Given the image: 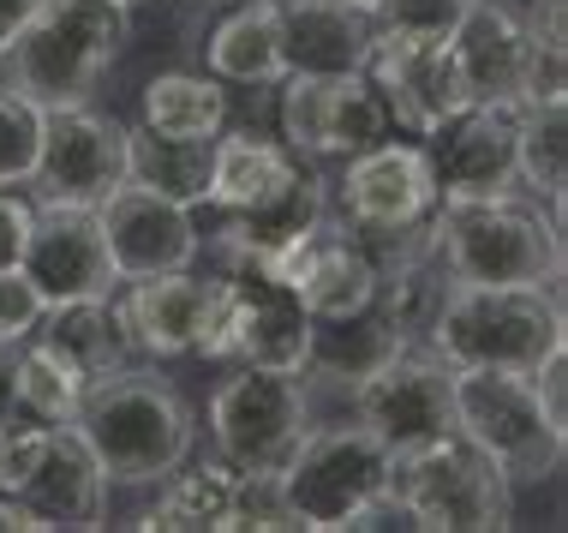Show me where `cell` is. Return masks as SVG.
I'll return each mask as SVG.
<instances>
[{
  "mask_svg": "<svg viewBox=\"0 0 568 533\" xmlns=\"http://www.w3.org/2000/svg\"><path fill=\"white\" fill-rule=\"evenodd\" d=\"M329 217H335L329 180L300 162V174L275 198H264V204H252V210H234V217L216 222L222 276H252V282H282L287 288L300 252L324 234Z\"/></svg>",
  "mask_w": 568,
  "mask_h": 533,
  "instance_id": "30bf717a",
  "label": "cell"
},
{
  "mask_svg": "<svg viewBox=\"0 0 568 533\" xmlns=\"http://www.w3.org/2000/svg\"><path fill=\"white\" fill-rule=\"evenodd\" d=\"M455 72L473 102H520V67H527V19L503 0H473V12L449 37Z\"/></svg>",
  "mask_w": 568,
  "mask_h": 533,
  "instance_id": "ac0fdd59",
  "label": "cell"
},
{
  "mask_svg": "<svg viewBox=\"0 0 568 533\" xmlns=\"http://www.w3.org/2000/svg\"><path fill=\"white\" fill-rule=\"evenodd\" d=\"M515 174L527 198H539L562 217V187H568V102H520L515 127Z\"/></svg>",
  "mask_w": 568,
  "mask_h": 533,
  "instance_id": "4dcf8cb0",
  "label": "cell"
},
{
  "mask_svg": "<svg viewBox=\"0 0 568 533\" xmlns=\"http://www.w3.org/2000/svg\"><path fill=\"white\" fill-rule=\"evenodd\" d=\"M126 37V0H37L24 30L7 42L0 67H7V84L37 109H67V102H90V90L120 60Z\"/></svg>",
  "mask_w": 568,
  "mask_h": 533,
  "instance_id": "3957f363",
  "label": "cell"
},
{
  "mask_svg": "<svg viewBox=\"0 0 568 533\" xmlns=\"http://www.w3.org/2000/svg\"><path fill=\"white\" fill-rule=\"evenodd\" d=\"M425 348L467 372H539V365L568 348V318H562V288H473L449 282L443 306L425 330Z\"/></svg>",
  "mask_w": 568,
  "mask_h": 533,
  "instance_id": "277c9868",
  "label": "cell"
},
{
  "mask_svg": "<svg viewBox=\"0 0 568 533\" xmlns=\"http://www.w3.org/2000/svg\"><path fill=\"white\" fill-rule=\"evenodd\" d=\"M24 504L49 527H102V504H109V480H102L97 455L79 438V425H54L49 450H42L37 474L24 485Z\"/></svg>",
  "mask_w": 568,
  "mask_h": 533,
  "instance_id": "44dd1931",
  "label": "cell"
},
{
  "mask_svg": "<svg viewBox=\"0 0 568 533\" xmlns=\"http://www.w3.org/2000/svg\"><path fill=\"white\" fill-rule=\"evenodd\" d=\"M72 425L109 485H162L192 455V408L156 365H120L114 378H97Z\"/></svg>",
  "mask_w": 568,
  "mask_h": 533,
  "instance_id": "7a4b0ae2",
  "label": "cell"
},
{
  "mask_svg": "<svg viewBox=\"0 0 568 533\" xmlns=\"http://www.w3.org/2000/svg\"><path fill=\"white\" fill-rule=\"evenodd\" d=\"M294 300L312 318H342V312H359L365 300H377V258L365 247L353 228H324V234L312 240V247L300 252L294 276Z\"/></svg>",
  "mask_w": 568,
  "mask_h": 533,
  "instance_id": "7402d4cb",
  "label": "cell"
},
{
  "mask_svg": "<svg viewBox=\"0 0 568 533\" xmlns=\"http://www.w3.org/2000/svg\"><path fill=\"white\" fill-rule=\"evenodd\" d=\"M30 217H37V198H24L19 187H0V264H19L24 258Z\"/></svg>",
  "mask_w": 568,
  "mask_h": 533,
  "instance_id": "8d00e7d4",
  "label": "cell"
},
{
  "mask_svg": "<svg viewBox=\"0 0 568 533\" xmlns=\"http://www.w3.org/2000/svg\"><path fill=\"white\" fill-rule=\"evenodd\" d=\"M365 79L383 90V102L395 114V132H413V139H425L432 127H443L455 109L473 102L443 37H389V30H372Z\"/></svg>",
  "mask_w": 568,
  "mask_h": 533,
  "instance_id": "2e32d148",
  "label": "cell"
},
{
  "mask_svg": "<svg viewBox=\"0 0 568 533\" xmlns=\"http://www.w3.org/2000/svg\"><path fill=\"white\" fill-rule=\"evenodd\" d=\"M0 533H49V522H42L19 492H0Z\"/></svg>",
  "mask_w": 568,
  "mask_h": 533,
  "instance_id": "74e56055",
  "label": "cell"
},
{
  "mask_svg": "<svg viewBox=\"0 0 568 533\" xmlns=\"http://www.w3.org/2000/svg\"><path fill=\"white\" fill-rule=\"evenodd\" d=\"M240 485L245 474L240 467H227L222 455L216 462H180L174 474L162 480L156 504L138 515V527L144 533H227L240 527Z\"/></svg>",
  "mask_w": 568,
  "mask_h": 533,
  "instance_id": "83f0119b",
  "label": "cell"
},
{
  "mask_svg": "<svg viewBox=\"0 0 568 533\" xmlns=\"http://www.w3.org/2000/svg\"><path fill=\"white\" fill-rule=\"evenodd\" d=\"M437 258L449 282L473 288H557L562 282V217L539 198H437Z\"/></svg>",
  "mask_w": 568,
  "mask_h": 533,
  "instance_id": "6da1fadb",
  "label": "cell"
},
{
  "mask_svg": "<svg viewBox=\"0 0 568 533\" xmlns=\"http://www.w3.org/2000/svg\"><path fill=\"white\" fill-rule=\"evenodd\" d=\"M126 180L197 210L210 187V139H162L150 127H126Z\"/></svg>",
  "mask_w": 568,
  "mask_h": 533,
  "instance_id": "1f68e13d",
  "label": "cell"
},
{
  "mask_svg": "<svg viewBox=\"0 0 568 533\" xmlns=\"http://www.w3.org/2000/svg\"><path fill=\"white\" fill-rule=\"evenodd\" d=\"M389 462L395 455L353 425H312L300 438L294 462L275 474L282 510L294 527H359L383 497H389Z\"/></svg>",
  "mask_w": 568,
  "mask_h": 533,
  "instance_id": "8992f818",
  "label": "cell"
},
{
  "mask_svg": "<svg viewBox=\"0 0 568 533\" xmlns=\"http://www.w3.org/2000/svg\"><path fill=\"white\" fill-rule=\"evenodd\" d=\"M515 127L520 102H467L443 127L419 139L425 162H432L437 198H497L520 192L515 174Z\"/></svg>",
  "mask_w": 568,
  "mask_h": 533,
  "instance_id": "9a60e30c",
  "label": "cell"
},
{
  "mask_svg": "<svg viewBox=\"0 0 568 533\" xmlns=\"http://www.w3.org/2000/svg\"><path fill=\"white\" fill-rule=\"evenodd\" d=\"M455 432L473 438L509 480H550L562 467L568 420L545 408L532 372H455Z\"/></svg>",
  "mask_w": 568,
  "mask_h": 533,
  "instance_id": "52a82bcc",
  "label": "cell"
},
{
  "mask_svg": "<svg viewBox=\"0 0 568 533\" xmlns=\"http://www.w3.org/2000/svg\"><path fill=\"white\" fill-rule=\"evenodd\" d=\"M30 12H37V0H0V54H7V42L24 30Z\"/></svg>",
  "mask_w": 568,
  "mask_h": 533,
  "instance_id": "f35d334b",
  "label": "cell"
},
{
  "mask_svg": "<svg viewBox=\"0 0 568 533\" xmlns=\"http://www.w3.org/2000/svg\"><path fill=\"white\" fill-rule=\"evenodd\" d=\"M312 432V378L305 372H257L234 365L210 395V438L216 455L240 474L275 480L294 462L300 438Z\"/></svg>",
  "mask_w": 568,
  "mask_h": 533,
  "instance_id": "ba28073f",
  "label": "cell"
},
{
  "mask_svg": "<svg viewBox=\"0 0 568 533\" xmlns=\"http://www.w3.org/2000/svg\"><path fill=\"white\" fill-rule=\"evenodd\" d=\"M329 204L342 210V228H353L365 247L389 240V234H407V228L432 222V210H437L432 162H425L419 144L383 139L342 162V174L329 180Z\"/></svg>",
  "mask_w": 568,
  "mask_h": 533,
  "instance_id": "7c38bea8",
  "label": "cell"
},
{
  "mask_svg": "<svg viewBox=\"0 0 568 533\" xmlns=\"http://www.w3.org/2000/svg\"><path fill=\"white\" fill-rule=\"evenodd\" d=\"M407 336L395 330V318L383 312V300H365L359 312L342 318H312V348H305V378H324V384H359L372 378L389 354H402Z\"/></svg>",
  "mask_w": 568,
  "mask_h": 533,
  "instance_id": "4316f807",
  "label": "cell"
},
{
  "mask_svg": "<svg viewBox=\"0 0 568 533\" xmlns=\"http://www.w3.org/2000/svg\"><path fill=\"white\" fill-rule=\"evenodd\" d=\"M0 408H7V360H0Z\"/></svg>",
  "mask_w": 568,
  "mask_h": 533,
  "instance_id": "60d3db41",
  "label": "cell"
},
{
  "mask_svg": "<svg viewBox=\"0 0 568 533\" xmlns=\"http://www.w3.org/2000/svg\"><path fill=\"white\" fill-rule=\"evenodd\" d=\"M210 282H216V276H192V270H162V276L126 282L120 312H126V330H132L138 354H144V360H180V354H192L197 330H204Z\"/></svg>",
  "mask_w": 568,
  "mask_h": 533,
  "instance_id": "d6986e66",
  "label": "cell"
},
{
  "mask_svg": "<svg viewBox=\"0 0 568 533\" xmlns=\"http://www.w3.org/2000/svg\"><path fill=\"white\" fill-rule=\"evenodd\" d=\"M174 7H180V24H186V30H197L204 19H216V12L240 7V0H174Z\"/></svg>",
  "mask_w": 568,
  "mask_h": 533,
  "instance_id": "ab89813d",
  "label": "cell"
},
{
  "mask_svg": "<svg viewBox=\"0 0 568 533\" xmlns=\"http://www.w3.org/2000/svg\"><path fill=\"white\" fill-rule=\"evenodd\" d=\"M42 342H54L60 354L84 372V384L97 378H114L120 365L138 360L126 312H120V294H84V300H49L37 324Z\"/></svg>",
  "mask_w": 568,
  "mask_h": 533,
  "instance_id": "cb8c5ba5",
  "label": "cell"
},
{
  "mask_svg": "<svg viewBox=\"0 0 568 533\" xmlns=\"http://www.w3.org/2000/svg\"><path fill=\"white\" fill-rule=\"evenodd\" d=\"M353 7H372V0H353Z\"/></svg>",
  "mask_w": 568,
  "mask_h": 533,
  "instance_id": "b9f144b4",
  "label": "cell"
},
{
  "mask_svg": "<svg viewBox=\"0 0 568 533\" xmlns=\"http://www.w3.org/2000/svg\"><path fill=\"white\" fill-rule=\"evenodd\" d=\"M240 288V336H234V365L257 372H305V348H312V312L294 300L282 282H252L234 276Z\"/></svg>",
  "mask_w": 568,
  "mask_h": 533,
  "instance_id": "603a6c76",
  "label": "cell"
},
{
  "mask_svg": "<svg viewBox=\"0 0 568 533\" xmlns=\"http://www.w3.org/2000/svg\"><path fill=\"white\" fill-rule=\"evenodd\" d=\"M24 276L42 288V300H84V294H114V258L102 240V222L90 204H54L37 198L30 217V240H24Z\"/></svg>",
  "mask_w": 568,
  "mask_h": 533,
  "instance_id": "e0dca14e",
  "label": "cell"
},
{
  "mask_svg": "<svg viewBox=\"0 0 568 533\" xmlns=\"http://www.w3.org/2000/svg\"><path fill=\"white\" fill-rule=\"evenodd\" d=\"M204 49V72L222 84H275L282 79V0H240L216 12Z\"/></svg>",
  "mask_w": 568,
  "mask_h": 533,
  "instance_id": "484cf974",
  "label": "cell"
},
{
  "mask_svg": "<svg viewBox=\"0 0 568 533\" xmlns=\"http://www.w3.org/2000/svg\"><path fill=\"white\" fill-rule=\"evenodd\" d=\"M126 7H138V0H126Z\"/></svg>",
  "mask_w": 568,
  "mask_h": 533,
  "instance_id": "7bdbcfd3",
  "label": "cell"
},
{
  "mask_svg": "<svg viewBox=\"0 0 568 533\" xmlns=\"http://www.w3.org/2000/svg\"><path fill=\"white\" fill-rule=\"evenodd\" d=\"M300 174V157L287 150L282 139H264V132L240 127V132H216L210 139V187H204V204L234 217V210H252L275 198L287 180Z\"/></svg>",
  "mask_w": 568,
  "mask_h": 533,
  "instance_id": "d4e9b609",
  "label": "cell"
},
{
  "mask_svg": "<svg viewBox=\"0 0 568 533\" xmlns=\"http://www.w3.org/2000/svg\"><path fill=\"white\" fill-rule=\"evenodd\" d=\"M372 30L389 37H455V24L473 12V0H372Z\"/></svg>",
  "mask_w": 568,
  "mask_h": 533,
  "instance_id": "836d02e7",
  "label": "cell"
},
{
  "mask_svg": "<svg viewBox=\"0 0 568 533\" xmlns=\"http://www.w3.org/2000/svg\"><path fill=\"white\" fill-rule=\"evenodd\" d=\"M275 84H282V102H275L282 144L305 162H347L395 139V114L365 72H282Z\"/></svg>",
  "mask_w": 568,
  "mask_h": 533,
  "instance_id": "9c48e42d",
  "label": "cell"
},
{
  "mask_svg": "<svg viewBox=\"0 0 568 533\" xmlns=\"http://www.w3.org/2000/svg\"><path fill=\"white\" fill-rule=\"evenodd\" d=\"M120 180H126V127L114 114L67 102V109H42V144L37 169L24 187L54 204H90L97 210Z\"/></svg>",
  "mask_w": 568,
  "mask_h": 533,
  "instance_id": "4fadbf2b",
  "label": "cell"
},
{
  "mask_svg": "<svg viewBox=\"0 0 568 533\" xmlns=\"http://www.w3.org/2000/svg\"><path fill=\"white\" fill-rule=\"evenodd\" d=\"M372 12L353 0H282V67L287 72H365Z\"/></svg>",
  "mask_w": 568,
  "mask_h": 533,
  "instance_id": "ffe728a7",
  "label": "cell"
},
{
  "mask_svg": "<svg viewBox=\"0 0 568 533\" xmlns=\"http://www.w3.org/2000/svg\"><path fill=\"white\" fill-rule=\"evenodd\" d=\"M7 402L19 408V414L42 420V425H72L84 408V372L60 354L54 342L42 336H24L19 348H7Z\"/></svg>",
  "mask_w": 568,
  "mask_h": 533,
  "instance_id": "f1b7e54d",
  "label": "cell"
},
{
  "mask_svg": "<svg viewBox=\"0 0 568 533\" xmlns=\"http://www.w3.org/2000/svg\"><path fill=\"white\" fill-rule=\"evenodd\" d=\"M97 222H102V240H109L120 282L162 276V270H192L197 252H204L192 204H180V198H168L156 187H138V180H120L102 198Z\"/></svg>",
  "mask_w": 568,
  "mask_h": 533,
  "instance_id": "5bb4252c",
  "label": "cell"
},
{
  "mask_svg": "<svg viewBox=\"0 0 568 533\" xmlns=\"http://www.w3.org/2000/svg\"><path fill=\"white\" fill-rule=\"evenodd\" d=\"M37 144H42V109L0 79V187H24L30 169H37Z\"/></svg>",
  "mask_w": 568,
  "mask_h": 533,
  "instance_id": "d6a6232c",
  "label": "cell"
},
{
  "mask_svg": "<svg viewBox=\"0 0 568 533\" xmlns=\"http://www.w3.org/2000/svg\"><path fill=\"white\" fill-rule=\"evenodd\" d=\"M42 288L24 276V264H0V348H19L42 324Z\"/></svg>",
  "mask_w": 568,
  "mask_h": 533,
  "instance_id": "d590c367",
  "label": "cell"
},
{
  "mask_svg": "<svg viewBox=\"0 0 568 533\" xmlns=\"http://www.w3.org/2000/svg\"><path fill=\"white\" fill-rule=\"evenodd\" d=\"M353 420L389 455L455 432V365H443L425 342H407L353 384Z\"/></svg>",
  "mask_w": 568,
  "mask_h": 533,
  "instance_id": "8fae6325",
  "label": "cell"
},
{
  "mask_svg": "<svg viewBox=\"0 0 568 533\" xmlns=\"http://www.w3.org/2000/svg\"><path fill=\"white\" fill-rule=\"evenodd\" d=\"M49 432L54 425L19 414V408H0V492H24L30 474H37L42 450H49Z\"/></svg>",
  "mask_w": 568,
  "mask_h": 533,
  "instance_id": "e575fe53",
  "label": "cell"
},
{
  "mask_svg": "<svg viewBox=\"0 0 568 533\" xmlns=\"http://www.w3.org/2000/svg\"><path fill=\"white\" fill-rule=\"evenodd\" d=\"M389 497L413 527L432 533H497L515 515V480L460 432L413 444L389 462Z\"/></svg>",
  "mask_w": 568,
  "mask_h": 533,
  "instance_id": "5b68a950",
  "label": "cell"
},
{
  "mask_svg": "<svg viewBox=\"0 0 568 533\" xmlns=\"http://www.w3.org/2000/svg\"><path fill=\"white\" fill-rule=\"evenodd\" d=\"M138 127L162 132V139H216L227 127V84L210 72H156L144 84Z\"/></svg>",
  "mask_w": 568,
  "mask_h": 533,
  "instance_id": "f546056e",
  "label": "cell"
}]
</instances>
